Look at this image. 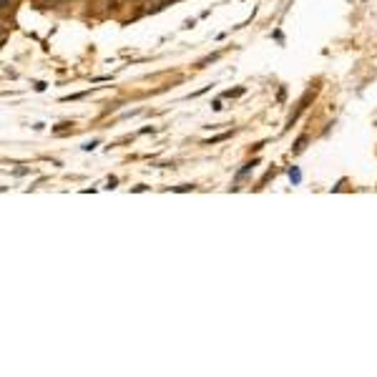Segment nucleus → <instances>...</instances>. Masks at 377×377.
I'll use <instances>...</instances> for the list:
<instances>
[{
	"instance_id": "f257e3e1",
	"label": "nucleus",
	"mask_w": 377,
	"mask_h": 377,
	"mask_svg": "<svg viewBox=\"0 0 377 377\" xmlns=\"http://www.w3.org/2000/svg\"><path fill=\"white\" fill-rule=\"evenodd\" d=\"M305 143H307V136H299V138H297V143H294V154H299V151L305 148Z\"/></svg>"
},
{
	"instance_id": "f03ea898",
	"label": "nucleus",
	"mask_w": 377,
	"mask_h": 377,
	"mask_svg": "<svg viewBox=\"0 0 377 377\" xmlns=\"http://www.w3.org/2000/svg\"><path fill=\"white\" fill-rule=\"evenodd\" d=\"M289 176H292V181H299V171H297V169H292Z\"/></svg>"
}]
</instances>
